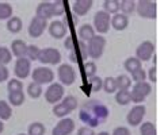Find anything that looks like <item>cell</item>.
<instances>
[{"label": "cell", "instance_id": "obj_1", "mask_svg": "<svg viewBox=\"0 0 160 135\" xmlns=\"http://www.w3.org/2000/svg\"><path fill=\"white\" fill-rule=\"evenodd\" d=\"M109 108L99 100H88L82 105L79 111L80 120L86 124V127H97L105 123L109 118Z\"/></svg>", "mask_w": 160, "mask_h": 135}, {"label": "cell", "instance_id": "obj_2", "mask_svg": "<svg viewBox=\"0 0 160 135\" xmlns=\"http://www.w3.org/2000/svg\"><path fill=\"white\" fill-rule=\"evenodd\" d=\"M130 92V101L136 103V104H141L145 101V99L149 96L152 92V85L147 81L142 82H136Z\"/></svg>", "mask_w": 160, "mask_h": 135}, {"label": "cell", "instance_id": "obj_3", "mask_svg": "<svg viewBox=\"0 0 160 135\" xmlns=\"http://www.w3.org/2000/svg\"><path fill=\"white\" fill-rule=\"evenodd\" d=\"M106 47V38L103 35H95L92 39L87 42V51H88V57L92 59H98L103 55Z\"/></svg>", "mask_w": 160, "mask_h": 135}, {"label": "cell", "instance_id": "obj_4", "mask_svg": "<svg viewBox=\"0 0 160 135\" xmlns=\"http://www.w3.org/2000/svg\"><path fill=\"white\" fill-rule=\"evenodd\" d=\"M31 77H33V82L39 85L43 84H52L54 80V72L50 68L46 66H39L31 72Z\"/></svg>", "mask_w": 160, "mask_h": 135}, {"label": "cell", "instance_id": "obj_5", "mask_svg": "<svg viewBox=\"0 0 160 135\" xmlns=\"http://www.w3.org/2000/svg\"><path fill=\"white\" fill-rule=\"evenodd\" d=\"M64 96H65V89L61 84H57V82L49 84L48 89L45 91V100L49 104H57L62 100Z\"/></svg>", "mask_w": 160, "mask_h": 135}, {"label": "cell", "instance_id": "obj_6", "mask_svg": "<svg viewBox=\"0 0 160 135\" xmlns=\"http://www.w3.org/2000/svg\"><path fill=\"white\" fill-rule=\"evenodd\" d=\"M57 74H58V80L62 86H69L76 80V70L71 63H62V65H60Z\"/></svg>", "mask_w": 160, "mask_h": 135}, {"label": "cell", "instance_id": "obj_7", "mask_svg": "<svg viewBox=\"0 0 160 135\" xmlns=\"http://www.w3.org/2000/svg\"><path fill=\"white\" fill-rule=\"evenodd\" d=\"M38 61L45 65H58L61 62V53L56 47H45L41 49Z\"/></svg>", "mask_w": 160, "mask_h": 135}, {"label": "cell", "instance_id": "obj_8", "mask_svg": "<svg viewBox=\"0 0 160 135\" xmlns=\"http://www.w3.org/2000/svg\"><path fill=\"white\" fill-rule=\"evenodd\" d=\"M110 21L111 16L107 12H105L103 10L98 11L94 16V26H92L95 33H99V35L106 34L110 30Z\"/></svg>", "mask_w": 160, "mask_h": 135}, {"label": "cell", "instance_id": "obj_9", "mask_svg": "<svg viewBox=\"0 0 160 135\" xmlns=\"http://www.w3.org/2000/svg\"><path fill=\"white\" fill-rule=\"evenodd\" d=\"M136 11L144 19H155L156 18V3L151 0H140L136 3Z\"/></svg>", "mask_w": 160, "mask_h": 135}, {"label": "cell", "instance_id": "obj_10", "mask_svg": "<svg viewBox=\"0 0 160 135\" xmlns=\"http://www.w3.org/2000/svg\"><path fill=\"white\" fill-rule=\"evenodd\" d=\"M145 114H147L145 105H141V104L134 105L133 108L128 112V116H126L128 124L132 127H138L142 123L144 118H145Z\"/></svg>", "mask_w": 160, "mask_h": 135}, {"label": "cell", "instance_id": "obj_11", "mask_svg": "<svg viewBox=\"0 0 160 135\" xmlns=\"http://www.w3.org/2000/svg\"><path fill=\"white\" fill-rule=\"evenodd\" d=\"M75 130V120L72 118H62L52 130V135H71Z\"/></svg>", "mask_w": 160, "mask_h": 135}, {"label": "cell", "instance_id": "obj_12", "mask_svg": "<svg viewBox=\"0 0 160 135\" xmlns=\"http://www.w3.org/2000/svg\"><path fill=\"white\" fill-rule=\"evenodd\" d=\"M14 73L15 76L22 80H25L31 74V62L27 59L26 57L23 58H17V62H15V68H14Z\"/></svg>", "mask_w": 160, "mask_h": 135}, {"label": "cell", "instance_id": "obj_13", "mask_svg": "<svg viewBox=\"0 0 160 135\" xmlns=\"http://www.w3.org/2000/svg\"><path fill=\"white\" fill-rule=\"evenodd\" d=\"M155 53V45L151 41H144L136 49V58L140 61H149Z\"/></svg>", "mask_w": 160, "mask_h": 135}, {"label": "cell", "instance_id": "obj_14", "mask_svg": "<svg viewBox=\"0 0 160 135\" xmlns=\"http://www.w3.org/2000/svg\"><path fill=\"white\" fill-rule=\"evenodd\" d=\"M48 27V22L43 19H39L37 16H34L31 19L30 25H29V35L31 38H38L43 34V31Z\"/></svg>", "mask_w": 160, "mask_h": 135}, {"label": "cell", "instance_id": "obj_15", "mask_svg": "<svg viewBox=\"0 0 160 135\" xmlns=\"http://www.w3.org/2000/svg\"><path fill=\"white\" fill-rule=\"evenodd\" d=\"M35 16L39 19H43V21L48 22V19L53 18V6H52V2H41L37 7V11H35Z\"/></svg>", "mask_w": 160, "mask_h": 135}, {"label": "cell", "instance_id": "obj_16", "mask_svg": "<svg viewBox=\"0 0 160 135\" xmlns=\"http://www.w3.org/2000/svg\"><path fill=\"white\" fill-rule=\"evenodd\" d=\"M49 34L54 39H62L67 35V27L61 21H53L49 25Z\"/></svg>", "mask_w": 160, "mask_h": 135}, {"label": "cell", "instance_id": "obj_17", "mask_svg": "<svg viewBox=\"0 0 160 135\" xmlns=\"http://www.w3.org/2000/svg\"><path fill=\"white\" fill-rule=\"evenodd\" d=\"M92 4H94L92 0H78V2L73 3L72 10H73V12L76 15H79V16H84V15L88 14L90 10L92 8Z\"/></svg>", "mask_w": 160, "mask_h": 135}, {"label": "cell", "instance_id": "obj_18", "mask_svg": "<svg viewBox=\"0 0 160 135\" xmlns=\"http://www.w3.org/2000/svg\"><path fill=\"white\" fill-rule=\"evenodd\" d=\"M110 26H113V29L117 31H123L129 26V18H128L126 15L118 12V14L113 15V18H111V21H110Z\"/></svg>", "mask_w": 160, "mask_h": 135}, {"label": "cell", "instance_id": "obj_19", "mask_svg": "<svg viewBox=\"0 0 160 135\" xmlns=\"http://www.w3.org/2000/svg\"><path fill=\"white\" fill-rule=\"evenodd\" d=\"M26 51H27V45L25 41L22 39H15L11 45V54L15 55L17 58H23L26 57Z\"/></svg>", "mask_w": 160, "mask_h": 135}, {"label": "cell", "instance_id": "obj_20", "mask_svg": "<svg viewBox=\"0 0 160 135\" xmlns=\"http://www.w3.org/2000/svg\"><path fill=\"white\" fill-rule=\"evenodd\" d=\"M95 30H94V27L88 25V23H86V25H83V26H80V29H79V37L80 39H82V42H88L90 39H92L95 37Z\"/></svg>", "mask_w": 160, "mask_h": 135}, {"label": "cell", "instance_id": "obj_21", "mask_svg": "<svg viewBox=\"0 0 160 135\" xmlns=\"http://www.w3.org/2000/svg\"><path fill=\"white\" fill-rule=\"evenodd\" d=\"M123 68H125L126 72H129L130 74L137 72L138 69H141L142 65H141V61L137 59L136 57H129L125 59V62H123Z\"/></svg>", "mask_w": 160, "mask_h": 135}, {"label": "cell", "instance_id": "obj_22", "mask_svg": "<svg viewBox=\"0 0 160 135\" xmlns=\"http://www.w3.org/2000/svg\"><path fill=\"white\" fill-rule=\"evenodd\" d=\"M26 100V95L23 91L21 92H11L8 93V104L10 105H14V107H19L22 105Z\"/></svg>", "mask_w": 160, "mask_h": 135}, {"label": "cell", "instance_id": "obj_23", "mask_svg": "<svg viewBox=\"0 0 160 135\" xmlns=\"http://www.w3.org/2000/svg\"><path fill=\"white\" fill-rule=\"evenodd\" d=\"M115 84H117L118 91H129L132 86V80L126 74H119L115 77Z\"/></svg>", "mask_w": 160, "mask_h": 135}, {"label": "cell", "instance_id": "obj_24", "mask_svg": "<svg viewBox=\"0 0 160 135\" xmlns=\"http://www.w3.org/2000/svg\"><path fill=\"white\" fill-rule=\"evenodd\" d=\"M22 26H23L22 19L18 18V16H11L8 21H7V29H8V31L12 34L19 33V31L22 30Z\"/></svg>", "mask_w": 160, "mask_h": 135}, {"label": "cell", "instance_id": "obj_25", "mask_svg": "<svg viewBox=\"0 0 160 135\" xmlns=\"http://www.w3.org/2000/svg\"><path fill=\"white\" fill-rule=\"evenodd\" d=\"M103 11L109 15H115L119 12V2L118 0H105L103 2Z\"/></svg>", "mask_w": 160, "mask_h": 135}, {"label": "cell", "instance_id": "obj_26", "mask_svg": "<svg viewBox=\"0 0 160 135\" xmlns=\"http://www.w3.org/2000/svg\"><path fill=\"white\" fill-rule=\"evenodd\" d=\"M11 116H12V108L8 104V101L0 100V120H8Z\"/></svg>", "mask_w": 160, "mask_h": 135}, {"label": "cell", "instance_id": "obj_27", "mask_svg": "<svg viewBox=\"0 0 160 135\" xmlns=\"http://www.w3.org/2000/svg\"><path fill=\"white\" fill-rule=\"evenodd\" d=\"M119 11L126 16L133 14L136 11V2H133V0H122V2H119Z\"/></svg>", "mask_w": 160, "mask_h": 135}, {"label": "cell", "instance_id": "obj_28", "mask_svg": "<svg viewBox=\"0 0 160 135\" xmlns=\"http://www.w3.org/2000/svg\"><path fill=\"white\" fill-rule=\"evenodd\" d=\"M45 131L46 128L41 122H34L27 128V135H45Z\"/></svg>", "mask_w": 160, "mask_h": 135}, {"label": "cell", "instance_id": "obj_29", "mask_svg": "<svg viewBox=\"0 0 160 135\" xmlns=\"http://www.w3.org/2000/svg\"><path fill=\"white\" fill-rule=\"evenodd\" d=\"M43 93V89H42V85L39 84H35V82H31L27 86V95L31 97V99H38L41 97Z\"/></svg>", "mask_w": 160, "mask_h": 135}, {"label": "cell", "instance_id": "obj_30", "mask_svg": "<svg viewBox=\"0 0 160 135\" xmlns=\"http://www.w3.org/2000/svg\"><path fill=\"white\" fill-rule=\"evenodd\" d=\"M140 135H158L156 126L152 122H142L140 124Z\"/></svg>", "mask_w": 160, "mask_h": 135}, {"label": "cell", "instance_id": "obj_31", "mask_svg": "<svg viewBox=\"0 0 160 135\" xmlns=\"http://www.w3.org/2000/svg\"><path fill=\"white\" fill-rule=\"evenodd\" d=\"M115 101L119 105H128L130 101V92L129 91H117L115 92Z\"/></svg>", "mask_w": 160, "mask_h": 135}, {"label": "cell", "instance_id": "obj_32", "mask_svg": "<svg viewBox=\"0 0 160 135\" xmlns=\"http://www.w3.org/2000/svg\"><path fill=\"white\" fill-rule=\"evenodd\" d=\"M102 89H105L106 93H115L117 92V84H115V77H106L103 80Z\"/></svg>", "mask_w": 160, "mask_h": 135}, {"label": "cell", "instance_id": "obj_33", "mask_svg": "<svg viewBox=\"0 0 160 135\" xmlns=\"http://www.w3.org/2000/svg\"><path fill=\"white\" fill-rule=\"evenodd\" d=\"M41 53V49L37 45H27V51H26V58L29 61H37Z\"/></svg>", "mask_w": 160, "mask_h": 135}, {"label": "cell", "instance_id": "obj_34", "mask_svg": "<svg viewBox=\"0 0 160 135\" xmlns=\"http://www.w3.org/2000/svg\"><path fill=\"white\" fill-rule=\"evenodd\" d=\"M12 16V6L8 3H0V21H4Z\"/></svg>", "mask_w": 160, "mask_h": 135}, {"label": "cell", "instance_id": "obj_35", "mask_svg": "<svg viewBox=\"0 0 160 135\" xmlns=\"http://www.w3.org/2000/svg\"><path fill=\"white\" fill-rule=\"evenodd\" d=\"M12 59V54H11V50L6 46H0V65H7V63L11 62Z\"/></svg>", "mask_w": 160, "mask_h": 135}, {"label": "cell", "instance_id": "obj_36", "mask_svg": "<svg viewBox=\"0 0 160 135\" xmlns=\"http://www.w3.org/2000/svg\"><path fill=\"white\" fill-rule=\"evenodd\" d=\"M53 114H54V116L62 119V118H67L68 115L71 114V111L68 109L61 101H60V103H57V104H54V107H53Z\"/></svg>", "mask_w": 160, "mask_h": 135}, {"label": "cell", "instance_id": "obj_37", "mask_svg": "<svg viewBox=\"0 0 160 135\" xmlns=\"http://www.w3.org/2000/svg\"><path fill=\"white\" fill-rule=\"evenodd\" d=\"M83 72H84V74L88 78L97 76V63H95L94 61H87L83 63Z\"/></svg>", "mask_w": 160, "mask_h": 135}, {"label": "cell", "instance_id": "obj_38", "mask_svg": "<svg viewBox=\"0 0 160 135\" xmlns=\"http://www.w3.org/2000/svg\"><path fill=\"white\" fill-rule=\"evenodd\" d=\"M61 103L67 107L68 109L71 111V112H72V111H75L76 108H78V99H76L75 96H72V95L64 96V99L61 100Z\"/></svg>", "mask_w": 160, "mask_h": 135}, {"label": "cell", "instance_id": "obj_39", "mask_svg": "<svg viewBox=\"0 0 160 135\" xmlns=\"http://www.w3.org/2000/svg\"><path fill=\"white\" fill-rule=\"evenodd\" d=\"M7 89H8V93L21 92V91H23V84L21 82V80H18V78H12V80H10L8 84H7Z\"/></svg>", "mask_w": 160, "mask_h": 135}, {"label": "cell", "instance_id": "obj_40", "mask_svg": "<svg viewBox=\"0 0 160 135\" xmlns=\"http://www.w3.org/2000/svg\"><path fill=\"white\" fill-rule=\"evenodd\" d=\"M52 6H53V14L54 16H60L65 12V6H64L62 0H56V2H52Z\"/></svg>", "mask_w": 160, "mask_h": 135}, {"label": "cell", "instance_id": "obj_41", "mask_svg": "<svg viewBox=\"0 0 160 135\" xmlns=\"http://www.w3.org/2000/svg\"><path fill=\"white\" fill-rule=\"evenodd\" d=\"M102 84H103V80L99 76H94L90 78V86L92 89V92H99L102 89Z\"/></svg>", "mask_w": 160, "mask_h": 135}, {"label": "cell", "instance_id": "obj_42", "mask_svg": "<svg viewBox=\"0 0 160 135\" xmlns=\"http://www.w3.org/2000/svg\"><path fill=\"white\" fill-rule=\"evenodd\" d=\"M132 78H133L134 82H142V81H145V78H147V72L141 68L137 72L132 73Z\"/></svg>", "mask_w": 160, "mask_h": 135}, {"label": "cell", "instance_id": "obj_43", "mask_svg": "<svg viewBox=\"0 0 160 135\" xmlns=\"http://www.w3.org/2000/svg\"><path fill=\"white\" fill-rule=\"evenodd\" d=\"M76 41H75V38L73 37H67V39L64 41V46H65V49H68L69 51H73L76 49Z\"/></svg>", "mask_w": 160, "mask_h": 135}, {"label": "cell", "instance_id": "obj_44", "mask_svg": "<svg viewBox=\"0 0 160 135\" xmlns=\"http://www.w3.org/2000/svg\"><path fill=\"white\" fill-rule=\"evenodd\" d=\"M10 77V70L7 69V66L0 65V82H4L8 80Z\"/></svg>", "mask_w": 160, "mask_h": 135}, {"label": "cell", "instance_id": "obj_45", "mask_svg": "<svg viewBox=\"0 0 160 135\" xmlns=\"http://www.w3.org/2000/svg\"><path fill=\"white\" fill-rule=\"evenodd\" d=\"M111 135H132V134H130V130L128 128V127L119 126V127H115Z\"/></svg>", "mask_w": 160, "mask_h": 135}, {"label": "cell", "instance_id": "obj_46", "mask_svg": "<svg viewBox=\"0 0 160 135\" xmlns=\"http://www.w3.org/2000/svg\"><path fill=\"white\" fill-rule=\"evenodd\" d=\"M147 77L151 80L152 84H155L156 81H158V70H156V66H152L149 69V72L147 73Z\"/></svg>", "mask_w": 160, "mask_h": 135}, {"label": "cell", "instance_id": "obj_47", "mask_svg": "<svg viewBox=\"0 0 160 135\" xmlns=\"http://www.w3.org/2000/svg\"><path fill=\"white\" fill-rule=\"evenodd\" d=\"M78 135H97L95 134L94 128H90V127H80L78 130Z\"/></svg>", "mask_w": 160, "mask_h": 135}, {"label": "cell", "instance_id": "obj_48", "mask_svg": "<svg viewBox=\"0 0 160 135\" xmlns=\"http://www.w3.org/2000/svg\"><path fill=\"white\" fill-rule=\"evenodd\" d=\"M3 131H4V123H3L2 120H0V134H2Z\"/></svg>", "mask_w": 160, "mask_h": 135}, {"label": "cell", "instance_id": "obj_49", "mask_svg": "<svg viewBox=\"0 0 160 135\" xmlns=\"http://www.w3.org/2000/svg\"><path fill=\"white\" fill-rule=\"evenodd\" d=\"M98 135H110V134L107 133V131H102V133H99Z\"/></svg>", "mask_w": 160, "mask_h": 135}, {"label": "cell", "instance_id": "obj_50", "mask_svg": "<svg viewBox=\"0 0 160 135\" xmlns=\"http://www.w3.org/2000/svg\"><path fill=\"white\" fill-rule=\"evenodd\" d=\"M18 135H27V134H18Z\"/></svg>", "mask_w": 160, "mask_h": 135}]
</instances>
